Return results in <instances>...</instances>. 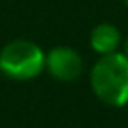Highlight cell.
I'll return each instance as SVG.
<instances>
[{
  "label": "cell",
  "instance_id": "6",
  "mask_svg": "<svg viewBox=\"0 0 128 128\" xmlns=\"http://www.w3.org/2000/svg\"><path fill=\"white\" fill-rule=\"evenodd\" d=\"M124 2H126V6H128V0H124Z\"/></svg>",
  "mask_w": 128,
  "mask_h": 128
},
{
  "label": "cell",
  "instance_id": "2",
  "mask_svg": "<svg viewBox=\"0 0 128 128\" xmlns=\"http://www.w3.org/2000/svg\"><path fill=\"white\" fill-rule=\"evenodd\" d=\"M45 70V53L30 40H13L0 49V72L15 81H28Z\"/></svg>",
  "mask_w": 128,
  "mask_h": 128
},
{
  "label": "cell",
  "instance_id": "3",
  "mask_svg": "<svg viewBox=\"0 0 128 128\" xmlns=\"http://www.w3.org/2000/svg\"><path fill=\"white\" fill-rule=\"evenodd\" d=\"M45 70L55 79L70 83L83 74V58L72 47H53L49 53H45Z\"/></svg>",
  "mask_w": 128,
  "mask_h": 128
},
{
  "label": "cell",
  "instance_id": "5",
  "mask_svg": "<svg viewBox=\"0 0 128 128\" xmlns=\"http://www.w3.org/2000/svg\"><path fill=\"white\" fill-rule=\"evenodd\" d=\"M124 55L128 56V38H126V42H124Z\"/></svg>",
  "mask_w": 128,
  "mask_h": 128
},
{
  "label": "cell",
  "instance_id": "4",
  "mask_svg": "<svg viewBox=\"0 0 128 128\" xmlns=\"http://www.w3.org/2000/svg\"><path fill=\"white\" fill-rule=\"evenodd\" d=\"M120 42H122L120 30L111 23H100L98 26L92 28V32H90V47L98 55L115 53L119 49Z\"/></svg>",
  "mask_w": 128,
  "mask_h": 128
},
{
  "label": "cell",
  "instance_id": "1",
  "mask_svg": "<svg viewBox=\"0 0 128 128\" xmlns=\"http://www.w3.org/2000/svg\"><path fill=\"white\" fill-rule=\"evenodd\" d=\"M94 96L106 106L120 108L128 104V56L124 53L100 55L90 70Z\"/></svg>",
  "mask_w": 128,
  "mask_h": 128
}]
</instances>
